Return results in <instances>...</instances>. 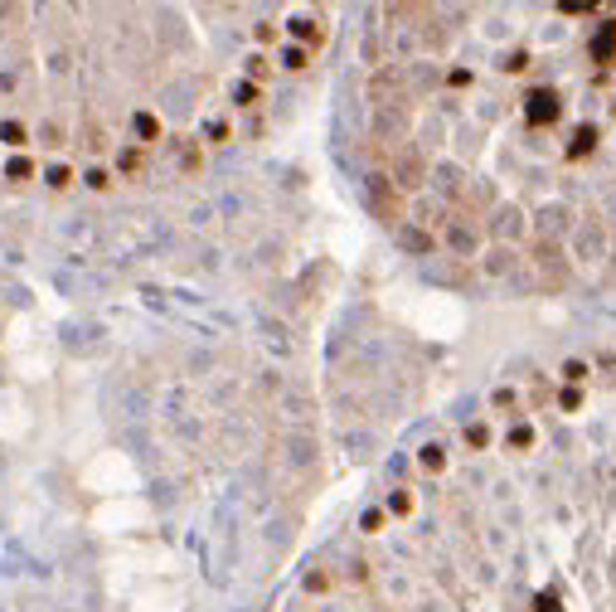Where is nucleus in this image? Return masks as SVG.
Returning <instances> with one entry per match:
<instances>
[{
  "label": "nucleus",
  "mask_w": 616,
  "mask_h": 612,
  "mask_svg": "<svg viewBox=\"0 0 616 612\" xmlns=\"http://www.w3.org/2000/svg\"><path fill=\"white\" fill-rule=\"evenodd\" d=\"M58 243H68L73 253L92 248V243H97V223H92V214H68V219L58 223Z\"/></svg>",
  "instance_id": "nucleus-1"
},
{
  "label": "nucleus",
  "mask_w": 616,
  "mask_h": 612,
  "mask_svg": "<svg viewBox=\"0 0 616 612\" xmlns=\"http://www.w3.org/2000/svg\"><path fill=\"white\" fill-rule=\"evenodd\" d=\"M262 340H267L277 355H292V340H287V331L282 326H272V321H262Z\"/></svg>",
  "instance_id": "nucleus-2"
},
{
  "label": "nucleus",
  "mask_w": 616,
  "mask_h": 612,
  "mask_svg": "<svg viewBox=\"0 0 616 612\" xmlns=\"http://www.w3.org/2000/svg\"><path fill=\"white\" fill-rule=\"evenodd\" d=\"M529 102H534V107H529V117H534V122H543V117H553V112H558V97H553V93H534Z\"/></svg>",
  "instance_id": "nucleus-3"
}]
</instances>
